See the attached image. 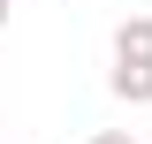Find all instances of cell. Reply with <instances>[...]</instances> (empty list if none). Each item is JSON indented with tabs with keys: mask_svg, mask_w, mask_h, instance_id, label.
<instances>
[{
	"mask_svg": "<svg viewBox=\"0 0 152 144\" xmlns=\"http://www.w3.org/2000/svg\"><path fill=\"white\" fill-rule=\"evenodd\" d=\"M107 91L122 99V106H152V68H145V61H114Z\"/></svg>",
	"mask_w": 152,
	"mask_h": 144,
	"instance_id": "obj_1",
	"label": "cell"
},
{
	"mask_svg": "<svg viewBox=\"0 0 152 144\" xmlns=\"http://www.w3.org/2000/svg\"><path fill=\"white\" fill-rule=\"evenodd\" d=\"M114 61H145L152 68V15H122L114 23Z\"/></svg>",
	"mask_w": 152,
	"mask_h": 144,
	"instance_id": "obj_2",
	"label": "cell"
},
{
	"mask_svg": "<svg viewBox=\"0 0 152 144\" xmlns=\"http://www.w3.org/2000/svg\"><path fill=\"white\" fill-rule=\"evenodd\" d=\"M91 144H137V137H129V129H99Z\"/></svg>",
	"mask_w": 152,
	"mask_h": 144,
	"instance_id": "obj_3",
	"label": "cell"
},
{
	"mask_svg": "<svg viewBox=\"0 0 152 144\" xmlns=\"http://www.w3.org/2000/svg\"><path fill=\"white\" fill-rule=\"evenodd\" d=\"M0 31H8V0H0Z\"/></svg>",
	"mask_w": 152,
	"mask_h": 144,
	"instance_id": "obj_4",
	"label": "cell"
}]
</instances>
